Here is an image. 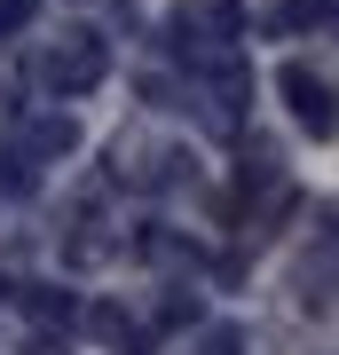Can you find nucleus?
<instances>
[{
	"instance_id": "f03ea898",
	"label": "nucleus",
	"mask_w": 339,
	"mask_h": 355,
	"mask_svg": "<svg viewBox=\"0 0 339 355\" xmlns=\"http://www.w3.org/2000/svg\"><path fill=\"white\" fill-rule=\"evenodd\" d=\"M277 87H284L292 119H300L315 142H331V135H339V87H331V79H315L308 64H284V71H277Z\"/></svg>"
},
{
	"instance_id": "20e7f679",
	"label": "nucleus",
	"mask_w": 339,
	"mask_h": 355,
	"mask_svg": "<svg viewBox=\"0 0 339 355\" xmlns=\"http://www.w3.org/2000/svg\"><path fill=\"white\" fill-rule=\"evenodd\" d=\"M32 8H40V0H0V32H8V24H24Z\"/></svg>"
},
{
	"instance_id": "7ed1b4c3",
	"label": "nucleus",
	"mask_w": 339,
	"mask_h": 355,
	"mask_svg": "<svg viewBox=\"0 0 339 355\" xmlns=\"http://www.w3.org/2000/svg\"><path fill=\"white\" fill-rule=\"evenodd\" d=\"M24 142H32L40 158H63L79 135H71V119H32V127H24Z\"/></svg>"
},
{
	"instance_id": "39448f33",
	"label": "nucleus",
	"mask_w": 339,
	"mask_h": 355,
	"mask_svg": "<svg viewBox=\"0 0 339 355\" xmlns=\"http://www.w3.org/2000/svg\"><path fill=\"white\" fill-rule=\"evenodd\" d=\"M205 355H237V331H214V340H205Z\"/></svg>"
},
{
	"instance_id": "f257e3e1",
	"label": "nucleus",
	"mask_w": 339,
	"mask_h": 355,
	"mask_svg": "<svg viewBox=\"0 0 339 355\" xmlns=\"http://www.w3.org/2000/svg\"><path fill=\"white\" fill-rule=\"evenodd\" d=\"M103 71H111V48H103V32H87V24L40 48V87L48 95H87V87H103Z\"/></svg>"
}]
</instances>
